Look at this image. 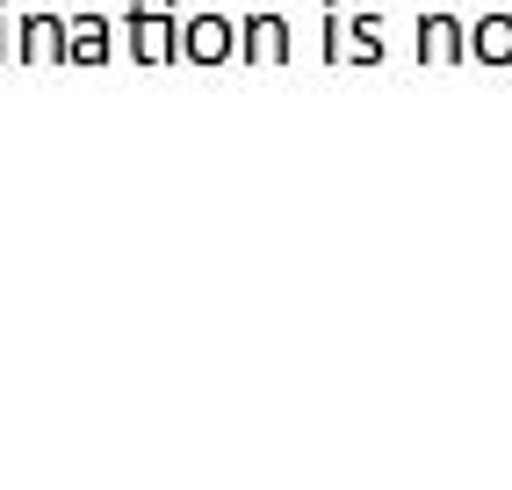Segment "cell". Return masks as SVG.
I'll return each mask as SVG.
<instances>
[{"label": "cell", "mask_w": 512, "mask_h": 490, "mask_svg": "<svg viewBox=\"0 0 512 490\" xmlns=\"http://www.w3.org/2000/svg\"><path fill=\"white\" fill-rule=\"evenodd\" d=\"M15 58L22 65H65V15H22L15 22Z\"/></svg>", "instance_id": "obj_4"}, {"label": "cell", "mask_w": 512, "mask_h": 490, "mask_svg": "<svg viewBox=\"0 0 512 490\" xmlns=\"http://www.w3.org/2000/svg\"><path fill=\"white\" fill-rule=\"evenodd\" d=\"M123 37H130V58L138 65H181V8L166 0V8H123Z\"/></svg>", "instance_id": "obj_1"}, {"label": "cell", "mask_w": 512, "mask_h": 490, "mask_svg": "<svg viewBox=\"0 0 512 490\" xmlns=\"http://www.w3.org/2000/svg\"><path fill=\"white\" fill-rule=\"evenodd\" d=\"M347 58H361V65L383 58V22H375V15H354L347 22Z\"/></svg>", "instance_id": "obj_6"}, {"label": "cell", "mask_w": 512, "mask_h": 490, "mask_svg": "<svg viewBox=\"0 0 512 490\" xmlns=\"http://www.w3.org/2000/svg\"><path fill=\"white\" fill-rule=\"evenodd\" d=\"M109 51H116V29H109V15H73L65 22V65H109Z\"/></svg>", "instance_id": "obj_5"}, {"label": "cell", "mask_w": 512, "mask_h": 490, "mask_svg": "<svg viewBox=\"0 0 512 490\" xmlns=\"http://www.w3.org/2000/svg\"><path fill=\"white\" fill-rule=\"evenodd\" d=\"M0 58H15V29H8V8H0Z\"/></svg>", "instance_id": "obj_10"}, {"label": "cell", "mask_w": 512, "mask_h": 490, "mask_svg": "<svg viewBox=\"0 0 512 490\" xmlns=\"http://www.w3.org/2000/svg\"><path fill=\"white\" fill-rule=\"evenodd\" d=\"M347 58V22H339V0H325V65Z\"/></svg>", "instance_id": "obj_8"}, {"label": "cell", "mask_w": 512, "mask_h": 490, "mask_svg": "<svg viewBox=\"0 0 512 490\" xmlns=\"http://www.w3.org/2000/svg\"><path fill=\"white\" fill-rule=\"evenodd\" d=\"M448 37H455V29L440 22V15H426V22H419V58H448V51H455Z\"/></svg>", "instance_id": "obj_7"}, {"label": "cell", "mask_w": 512, "mask_h": 490, "mask_svg": "<svg viewBox=\"0 0 512 490\" xmlns=\"http://www.w3.org/2000/svg\"><path fill=\"white\" fill-rule=\"evenodd\" d=\"M181 58L188 65H231L238 58V22L231 15H188L181 22Z\"/></svg>", "instance_id": "obj_2"}, {"label": "cell", "mask_w": 512, "mask_h": 490, "mask_svg": "<svg viewBox=\"0 0 512 490\" xmlns=\"http://www.w3.org/2000/svg\"><path fill=\"white\" fill-rule=\"evenodd\" d=\"M238 58L246 65H289V15H238Z\"/></svg>", "instance_id": "obj_3"}, {"label": "cell", "mask_w": 512, "mask_h": 490, "mask_svg": "<svg viewBox=\"0 0 512 490\" xmlns=\"http://www.w3.org/2000/svg\"><path fill=\"white\" fill-rule=\"evenodd\" d=\"M484 51H491V58L512 51V29H505V22H484Z\"/></svg>", "instance_id": "obj_9"}]
</instances>
